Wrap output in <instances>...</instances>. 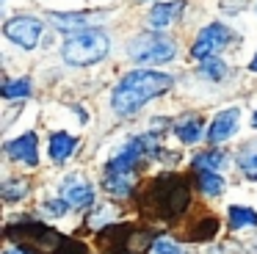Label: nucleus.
<instances>
[{
  "label": "nucleus",
  "instance_id": "nucleus-3",
  "mask_svg": "<svg viewBox=\"0 0 257 254\" xmlns=\"http://www.w3.org/2000/svg\"><path fill=\"white\" fill-rule=\"evenodd\" d=\"M158 215H180L188 204V188L180 177H158L150 185Z\"/></svg>",
  "mask_w": 257,
  "mask_h": 254
},
{
  "label": "nucleus",
  "instance_id": "nucleus-20",
  "mask_svg": "<svg viewBox=\"0 0 257 254\" xmlns=\"http://www.w3.org/2000/svg\"><path fill=\"white\" fill-rule=\"evenodd\" d=\"M25 191H28V182H23V180H17V182H6V185H3V196H6L9 202L20 199Z\"/></svg>",
  "mask_w": 257,
  "mask_h": 254
},
{
  "label": "nucleus",
  "instance_id": "nucleus-24",
  "mask_svg": "<svg viewBox=\"0 0 257 254\" xmlns=\"http://www.w3.org/2000/svg\"><path fill=\"white\" fill-rule=\"evenodd\" d=\"M249 69H251V72H257V55H254V58H251V64H249Z\"/></svg>",
  "mask_w": 257,
  "mask_h": 254
},
{
  "label": "nucleus",
  "instance_id": "nucleus-19",
  "mask_svg": "<svg viewBox=\"0 0 257 254\" xmlns=\"http://www.w3.org/2000/svg\"><path fill=\"white\" fill-rule=\"evenodd\" d=\"M152 246H155V248H152V254H185L183 246H180V243H174L172 237H158Z\"/></svg>",
  "mask_w": 257,
  "mask_h": 254
},
{
  "label": "nucleus",
  "instance_id": "nucleus-6",
  "mask_svg": "<svg viewBox=\"0 0 257 254\" xmlns=\"http://www.w3.org/2000/svg\"><path fill=\"white\" fill-rule=\"evenodd\" d=\"M229 36H232V33H229L227 25H207V28H202L199 36H196V42H194V47H191V55L207 61L210 55H216L218 50H224V44L229 42Z\"/></svg>",
  "mask_w": 257,
  "mask_h": 254
},
{
  "label": "nucleus",
  "instance_id": "nucleus-9",
  "mask_svg": "<svg viewBox=\"0 0 257 254\" xmlns=\"http://www.w3.org/2000/svg\"><path fill=\"white\" fill-rule=\"evenodd\" d=\"M183 0H169V3H155L150 11V28L152 31H163V28H169L174 20L180 17V11H183Z\"/></svg>",
  "mask_w": 257,
  "mask_h": 254
},
{
  "label": "nucleus",
  "instance_id": "nucleus-25",
  "mask_svg": "<svg viewBox=\"0 0 257 254\" xmlns=\"http://www.w3.org/2000/svg\"><path fill=\"white\" fill-rule=\"evenodd\" d=\"M251 124H254V127H257V113H254V116H251Z\"/></svg>",
  "mask_w": 257,
  "mask_h": 254
},
{
  "label": "nucleus",
  "instance_id": "nucleus-23",
  "mask_svg": "<svg viewBox=\"0 0 257 254\" xmlns=\"http://www.w3.org/2000/svg\"><path fill=\"white\" fill-rule=\"evenodd\" d=\"M6 254H31V251H28V248H9Z\"/></svg>",
  "mask_w": 257,
  "mask_h": 254
},
{
  "label": "nucleus",
  "instance_id": "nucleus-14",
  "mask_svg": "<svg viewBox=\"0 0 257 254\" xmlns=\"http://www.w3.org/2000/svg\"><path fill=\"white\" fill-rule=\"evenodd\" d=\"M133 174H108L105 177V191L113 193V196H130L133 191Z\"/></svg>",
  "mask_w": 257,
  "mask_h": 254
},
{
  "label": "nucleus",
  "instance_id": "nucleus-7",
  "mask_svg": "<svg viewBox=\"0 0 257 254\" xmlns=\"http://www.w3.org/2000/svg\"><path fill=\"white\" fill-rule=\"evenodd\" d=\"M36 147H39L36 133H23L20 138H14V141L6 144V152H9L12 160H23V163H28V166H36L39 163V152H36Z\"/></svg>",
  "mask_w": 257,
  "mask_h": 254
},
{
  "label": "nucleus",
  "instance_id": "nucleus-16",
  "mask_svg": "<svg viewBox=\"0 0 257 254\" xmlns=\"http://www.w3.org/2000/svg\"><path fill=\"white\" fill-rule=\"evenodd\" d=\"M194 166L199 171H216L218 166H224V155L221 152H199L194 158Z\"/></svg>",
  "mask_w": 257,
  "mask_h": 254
},
{
  "label": "nucleus",
  "instance_id": "nucleus-21",
  "mask_svg": "<svg viewBox=\"0 0 257 254\" xmlns=\"http://www.w3.org/2000/svg\"><path fill=\"white\" fill-rule=\"evenodd\" d=\"M224 72H227V66L221 64V61H205V69H202V75L213 77V80H218V77H224Z\"/></svg>",
  "mask_w": 257,
  "mask_h": 254
},
{
  "label": "nucleus",
  "instance_id": "nucleus-17",
  "mask_svg": "<svg viewBox=\"0 0 257 254\" xmlns=\"http://www.w3.org/2000/svg\"><path fill=\"white\" fill-rule=\"evenodd\" d=\"M31 94V80L28 77H20V80H9L3 86V97L6 99H14V97H28Z\"/></svg>",
  "mask_w": 257,
  "mask_h": 254
},
{
  "label": "nucleus",
  "instance_id": "nucleus-12",
  "mask_svg": "<svg viewBox=\"0 0 257 254\" xmlns=\"http://www.w3.org/2000/svg\"><path fill=\"white\" fill-rule=\"evenodd\" d=\"M75 136H69V133H56V136H50V158L56 160V163H64V160L72 155L75 149Z\"/></svg>",
  "mask_w": 257,
  "mask_h": 254
},
{
  "label": "nucleus",
  "instance_id": "nucleus-22",
  "mask_svg": "<svg viewBox=\"0 0 257 254\" xmlns=\"http://www.w3.org/2000/svg\"><path fill=\"white\" fill-rule=\"evenodd\" d=\"M69 207H72V204H69L67 199H53V202H47V213H53V215H61V213H67Z\"/></svg>",
  "mask_w": 257,
  "mask_h": 254
},
{
  "label": "nucleus",
  "instance_id": "nucleus-1",
  "mask_svg": "<svg viewBox=\"0 0 257 254\" xmlns=\"http://www.w3.org/2000/svg\"><path fill=\"white\" fill-rule=\"evenodd\" d=\"M172 83H174V77L166 75V72H155V69L130 72L113 88L111 105L119 116H133L144 102H150L152 97H161L163 91H169Z\"/></svg>",
  "mask_w": 257,
  "mask_h": 254
},
{
  "label": "nucleus",
  "instance_id": "nucleus-4",
  "mask_svg": "<svg viewBox=\"0 0 257 254\" xmlns=\"http://www.w3.org/2000/svg\"><path fill=\"white\" fill-rule=\"evenodd\" d=\"M177 55L172 39L161 36V33H141L130 42V58L133 61H144V64H163V61H172Z\"/></svg>",
  "mask_w": 257,
  "mask_h": 254
},
{
  "label": "nucleus",
  "instance_id": "nucleus-8",
  "mask_svg": "<svg viewBox=\"0 0 257 254\" xmlns=\"http://www.w3.org/2000/svg\"><path fill=\"white\" fill-rule=\"evenodd\" d=\"M238 113H240L238 108H227V110H221V113H218L216 119H213L210 130H207V141H210V144H221V141H227V138L235 133V127H238Z\"/></svg>",
  "mask_w": 257,
  "mask_h": 254
},
{
  "label": "nucleus",
  "instance_id": "nucleus-10",
  "mask_svg": "<svg viewBox=\"0 0 257 254\" xmlns=\"http://www.w3.org/2000/svg\"><path fill=\"white\" fill-rule=\"evenodd\" d=\"M61 193H64V199H67L72 207H86V204H91V199H94L91 185L83 182L80 177H69V180L61 185Z\"/></svg>",
  "mask_w": 257,
  "mask_h": 254
},
{
  "label": "nucleus",
  "instance_id": "nucleus-13",
  "mask_svg": "<svg viewBox=\"0 0 257 254\" xmlns=\"http://www.w3.org/2000/svg\"><path fill=\"white\" fill-rule=\"evenodd\" d=\"M229 226H232V229H240V226H257V213L251 207L232 204V207H229Z\"/></svg>",
  "mask_w": 257,
  "mask_h": 254
},
{
  "label": "nucleus",
  "instance_id": "nucleus-2",
  "mask_svg": "<svg viewBox=\"0 0 257 254\" xmlns=\"http://www.w3.org/2000/svg\"><path fill=\"white\" fill-rule=\"evenodd\" d=\"M108 47H111V39H108L105 31H100V28H86V31H78L75 36H69L64 42L61 55L72 66H91V64L105 58Z\"/></svg>",
  "mask_w": 257,
  "mask_h": 254
},
{
  "label": "nucleus",
  "instance_id": "nucleus-15",
  "mask_svg": "<svg viewBox=\"0 0 257 254\" xmlns=\"http://www.w3.org/2000/svg\"><path fill=\"white\" fill-rule=\"evenodd\" d=\"M196 185H199L202 191L207 193V196H218V193L224 191V180L216 174V171H199V177H196Z\"/></svg>",
  "mask_w": 257,
  "mask_h": 254
},
{
  "label": "nucleus",
  "instance_id": "nucleus-11",
  "mask_svg": "<svg viewBox=\"0 0 257 254\" xmlns=\"http://www.w3.org/2000/svg\"><path fill=\"white\" fill-rule=\"evenodd\" d=\"M202 116H185V119H180L177 124H174V133L180 136V141L183 144H196L202 138Z\"/></svg>",
  "mask_w": 257,
  "mask_h": 254
},
{
  "label": "nucleus",
  "instance_id": "nucleus-5",
  "mask_svg": "<svg viewBox=\"0 0 257 254\" xmlns=\"http://www.w3.org/2000/svg\"><path fill=\"white\" fill-rule=\"evenodd\" d=\"M3 33L12 39L14 44L25 50H34L39 44V36H42V22L36 17H14L3 25Z\"/></svg>",
  "mask_w": 257,
  "mask_h": 254
},
{
  "label": "nucleus",
  "instance_id": "nucleus-18",
  "mask_svg": "<svg viewBox=\"0 0 257 254\" xmlns=\"http://www.w3.org/2000/svg\"><path fill=\"white\" fill-rule=\"evenodd\" d=\"M240 169L249 180H257V147H251L249 152L240 155Z\"/></svg>",
  "mask_w": 257,
  "mask_h": 254
}]
</instances>
